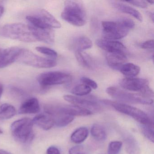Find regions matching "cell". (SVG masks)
Masks as SVG:
<instances>
[{"label":"cell","instance_id":"cell-1","mask_svg":"<svg viewBox=\"0 0 154 154\" xmlns=\"http://www.w3.org/2000/svg\"><path fill=\"white\" fill-rule=\"evenodd\" d=\"M0 34L2 36L22 42L32 43L38 41L33 28L29 25L14 23L5 25Z\"/></svg>","mask_w":154,"mask_h":154},{"label":"cell","instance_id":"cell-2","mask_svg":"<svg viewBox=\"0 0 154 154\" xmlns=\"http://www.w3.org/2000/svg\"><path fill=\"white\" fill-rule=\"evenodd\" d=\"M63 19L76 26H82L85 25L87 15L85 8L81 2L66 1L61 14Z\"/></svg>","mask_w":154,"mask_h":154},{"label":"cell","instance_id":"cell-3","mask_svg":"<svg viewBox=\"0 0 154 154\" xmlns=\"http://www.w3.org/2000/svg\"><path fill=\"white\" fill-rule=\"evenodd\" d=\"M32 119L25 118L16 120L11 124V130L15 139L22 143L30 142L34 138Z\"/></svg>","mask_w":154,"mask_h":154},{"label":"cell","instance_id":"cell-4","mask_svg":"<svg viewBox=\"0 0 154 154\" xmlns=\"http://www.w3.org/2000/svg\"><path fill=\"white\" fill-rule=\"evenodd\" d=\"M16 62L38 68H52L57 64L55 59L42 57L24 48L20 49Z\"/></svg>","mask_w":154,"mask_h":154},{"label":"cell","instance_id":"cell-5","mask_svg":"<svg viewBox=\"0 0 154 154\" xmlns=\"http://www.w3.org/2000/svg\"><path fill=\"white\" fill-rule=\"evenodd\" d=\"M106 92L113 99L123 103L146 105L153 103L152 98L146 97L140 94L129 92L113 86L107 88Z\"/></svg>","mask_w":154,"mask_h":154},{"label":"cell","instance_id":"cell-6","mask_svg":"<svg viewBox=\"0 0 154 154\" xmlns=\"http://www.w3.org/2000/svg\"><path fill=\"white\" fill-rule=\"evenodd\" d=\"M102 102L106 105L112 106L116 110L133 118L140 124H148L153 122L151 118L145 112L133 106L122 103L103 100Z\"/></svg>","mask_w":154,"mask_h":154},{"label":"cell","instance_id":"cell-7","mask_svg":"<svg viewBox=\"0 0 154 154\" xmlns=\"http://www.w3.org/2000/svg\"><path fill=\"white\" fill-rule=\"evenodd\" d=\"M149 83L147 80L142 78H125L119 82L120 86L125 90L138 92L142 95L152 99L154 92L149 88Z\"/></svg>","mask_w":154,"mask_h":154},{"label":"cell","instance_id":"cell-8","mask_svg":"<svg viewBox=\"0 0 154 154\" xmlns=\"http://www.w3.org/2000/svg\"><path fill=\"white\" fill-rule=\"evenodd\" d=\"M72 80L71 75L59 71L42 73L37 78L38 83L43 87L68 83Z\"/></svg>","mask_w":154,"mask_h":154},{"label":"cell","instance_id":"cell-9","mask_svg":"<svg viewBox=\"0 0 154 154\" xmlns=\"http://www.w3.org/2000/svg\"><path fill=\"white\" fill-rule=\"evenodd\" d=\"M103 39L117 40L126 37L129 30L118 21H103L102 22Z\"/></svg>","mask_w":154,"mask_h":154},{"label":"cell","instance_id":"cell-10","mask_svg":"<svg viewBox=\"0 0 154 154\" xmlns=\"http://www.w3.org/2000/svg\"><path fill=\"white\" fill-rule=\"evenodd\" d=\"M44 112L49 114L54 120V126L63 128L67 126L74 119V117L62 111L59 105H47L44 107Z\"/></svg>","mask_w":154,"mask_h":154},{"label":"cell","instance_id":"cell-11","mask_svg":"<svg viewBox=\"0 0 154 154\" xmlns=\"http://www.w3.org/2000/svg\"><path fill=\"white\" fill-rule=\"evenodd\" d=\"M63 98L66 101L73 105L89 110L93 113L100 111L102 109L100 105L93 98H83L72 95H64Z\"/></svg>","mask_w":154,"mask_h":154},{"label":"cell","instance_id":"cell-12","mask_svg":"<svg viewBox=\"0 0 154 154\" xmlns=\"http://www.w3.org/2000/svg\"><path fill=\"white\" fill-rule=\"evenodd\" d=\"M37 19L38 25L43 28H60L61 24L47 11L42 9L34 14Z\"/></svg>","mask_w":154,"mask_h":154},{"label":"cell","instance_id":"cell-13","mask_svg":"<svg viewBox=\"0 0 154 154\" xmlns=\"http://www.w3.org/2000/svg\"><path fill=\"white\" fill-rule=\"evenodd\" d=\"M21 48H0V68H3L17 61Z\"/></svg>","mask_w":154,"mask_h":154},{"label":"cell","instance_id":"cell-14","mask_svg":"<svg viewBox=\"0 0 154 154\" xmlns=\"http://www.w3.org/2000/svg\"><path fill=\"white\" fill-rule=\"evenodd\" d=\"M97 45L107 53L122 52L127 53V49L125 46L120 42L115 40L108 39H98L96 41Z\"/></svg>","mask_w":154,"mask_h":154},{"label":"cell","instance_id":"cell-15","mask_svg":"<svg viewBox=\"0 0 154 154\" xmlns=\"http://www.w3.org/2000/svg\"><path fill=\"white\" fill-rule=\"evenodd\" d=\"M106 59L108 65L112 69L119 70L122 66L127 61L126 53L113 52L106 53Z\"/></svg>","mask_w":154,"mask_h":154},{"label":"cell","instance_id":"cell-16","mask_svg":"<svg viewBox=\"0 0 154 154\" xmlns=\"http://www.w3.org/2000/svg\"><path fill=\"white\" fill-rule=\"evenodd\" d=\"M40 110V104L36 98H31L25 100L20 105L18 113L20 114H36Z\"/></svg>","mask_w":154,"mask_h":154},{"label":"cell","instance_id":"cell-17","mask_svg":"<svg viewBox=\"0 0 154 154\" xmlns=\"http://www.w3.org/2000/svg\"><path fill=\"white\" fill-rule=\"evenodd\" d=\"M33 124L44 130L48 131L51 129L54 126V120L49 114L46 113L37 114L32 119Z\"/></svg>","mask_w":154,"mask_h":154},{"label":"cell","instance_id":"cell-18","mask_svg":"<svg viewBox=\"0 0 154 154\" xmlns=\"http://www.w3.org/2000/svg\"><path fill=\"white\" fill-rule=\"evenodd\" d=\"M30 26L33 28L38 41L49 45L54 42V33L52 29H38Z\"/></svg>","mask_w":154,"mask_h":154},{"label":"cell","instance_id":"cell-19","mask_svg":"<svg viewBox=\"0 0 154 154\" xmlns=\"http://www.w3.org/2000/svg\"><path fill=\"white\" fill-rule=\"evenodd\" d=\"M62 111L73 117H85L93 114L89 110L75 105H59Z\"/></svg>","mask_w":154,"mask_h":154},{"label":"cell","instance_id":"cell-20","mask_svg":"<svg viewBox=\"0 0 154 154\" xmlns=\"http://www.w3.org/2000/svg\"><path fill=\"white\" fill-rule=\"evenodd\" d=\"M112 4L115 9L120 12L131 15L140 22H142L143 20L141 14L134 8L120 2H112Z\"/></svg>","mask_w":154,"mask_h":154},{"label":"cell","instance_id":"cell-21","mask_svg":"<svg viewBox=\"0 0 154 154\" xmlns=\"http://www.w3.org/2000/svg\"><path fill=\"white\" fill-rule=\"evenodd\" d=\"M119 71L127 78H134L139 74L140 67L131 63H126L122 66Z\"/></svg>","mask_w":154,"mask_h":154},{"label":"cell","instance_id":"cell-22","mask_svg":"<svg viewBox=\"0 0 154 154\" xmlns=\"http://www.w3.org/2000/svg\"><path fill=\"white\" fill-rule=\"evenodd\" d=\"M125 149L128 154H140L138 142L131 136H128L124 139Z\"/></svg>","mask_w":154,"mask_h":154},{"label":"cell","instance_id":"cell-23","mask_svg":"<svg viewBox=\"0 0 154 154\" xmlns=\"http://www.w3.org/2000/svg\"><path fill=\"white\" fill-rule=\"evenodd\" d=\"M89 135V130L86 127H81L75 130L71 136L72 142L80 144L85 141Z\"/></svg>","mask_w":154,"mask_h":154},{"label":"cell","instance_id":"cell-24","mask_svg":"<svg viewBox=\"0 0 154 154\" xmlns=\"http://www.w3.org/2000/svg\"><path fill=\"white\" fill-rule=\"evenodd\" d=\"M74 45L75 51L82 52L91 48L93 43L91 40L87 37L81 36L75 39Z\"/></svg>","mask_w":154,"mask_h":154},{"label":"cell","instance_id":"cell-25","mask_svg":"<svg viewBox=\"0 0 154 154\" xmlns=\"http://www.w3.org/2000/svg\"><path fill=\"white\" fill-rule=\"evenodd\" d=\"M17 110L15 107L8 103H4L0 106V120H7L15 116Z\"/></svg>","mask_w":154,"mask_h":154},{"label":"cell","instance_id":"cell-26","mask_svg":"<svg viewBox=\"0 0 154 154\" xmlns=\"http://www.w3.org/2000/svg\"><path fill=\"white\" fill-rule=\"evenodd\" d=\"M75 56L78 63L83 67L88 69L93 68V61L88 54H83L82 52L75 51Z\"/></svg>","mask_w":154,"mask_h":154},{"label":"cell","instance_id":"cell-27","mask_svg":"<svg viewBox=\"0 0 154 154\" xmlns=\"http://www.w3.org/2000/svg\"><path fill=\"white\" fill-rule=\"evenodd\" d=\"M91 135L94 139L98 141H103L107 138V134L104 128L98 124L93 125L91 130Z\"/></svg>","mask_w":154,"mask_h":154},{"label":"cell","instance_id":"cell-28","mask_svg":"<svg viewBox=\"0 0 154 154\" xmlns=\"http://www.w3.org/2000/svg\"><path fill=\"white\" fill-rule=\"evenodd\" d=\"M140 130L143 135L152 142H154V123L140 124Z\"/></svg>","mask_w":154,"mask_h":154},{"label":"cell","instance_id":"cell-29","mask_svg":"<svg viewBox=\"0 0 154 154\" xmlns=\"http://www.w3.org/2000/svg\"><path fill=\"white\" fill-rule=\"evenodd\" d=\"M92 89L85 85L79 84L76 85L71 90V93L76 96H83L89 94Z\"/></svg>","mask_w":154,"mask_h":154},{"label":"cell","instance_id":"cell-30","mask_svg":"<svg viewBox=\"0 0 154 154\" xmlns=\"http://www.w3.org/2000/svg\"><path fill=\"white\" fill-rule=\"evenodd\" d=\"M122 146L120 141H112L110 142L108 146V154H119Z\"/></svg>","mask_w":154,"mask_h":154},{"label":"cell","instance_id":"cell-31","mask_svg":"<svg viewBox=\"0 0 154 154\" xmlns=\"http://www.w3.org/2000/svg\"><path fill=\"white\" fill-rule=\"evenodd\" d=\"M36 50L41 54L47 56L51 57L52 59H55L57 57V54L55 51L45 47H37Z\"/></svg>","mask_w":154,"mask_h":154},{"label":"cell","instance_id":"cell-32","mask_svg":"<svg viewBox=\"0 0 154 154\" xmlns=\"http://www.w3.org/2000/svg\"><path fill=\"white\" fill-rule=\"evenodd\" d=\"M69 154H89L87 149L83 146H76L70 149Z\"/></svg>","mask_w":154,"mask_h":154},{"label":"cell","instance_id":"cell-33","mask_svg":"<svg viewBox=\"0 0 154 154\" xmlns=\"http://www.w3.org/2000/svg\"><path fill=\"white\" fill-rule=\"evenodd\" d=\"M81 82L84 84L90 87L91 89H95L98 88V85L96 82L91 79L86 77H82L81 79Z\"/></svg>","mask_w":154,"mask_h":154},{"label":"cell","instance_id":"cell-34","mask_svg":"<svg viewBox=\"0 0 154 154\" xmlns=\"http://www.w3.org/2000/svg\"><path fill=\"white\" fill-rule=\"evenodd\" d=\"M119 21L121 22L124 27L128 29L129 30L133 29L135 27V24L134 21L128 18H122Z\"/></svg>","mask_w":154,"mask_h":154},{"label":"cell","instance_id":"cell-35","mask_svg":"<svg viewBox=\"0 0 154 154\" xmlns=\"http://www.w3.org/2000/svg\"><path fill=\"white\" fill-rule=\"evenodd\" d=\"M125 2H128L135 7H138L141 8H146L147 7L148 4L146 1H126Z\"/></svg>","mask_w":154,"mask_h":154},{"label":"cell","instance_id":"cell-36","mask_svg":"<svg viewBox=\"0 0 154 154\" xmlns=\"http://www.w3.org/2000/svg\"><path fill=\"white\" fill-rule=\"evenodd\" d=\"M154 40L153 39L145 41L141 45V48L144 49H152L154 48Z\"/></svg>","mask_w":154,"mask_h":154},{"label":"cell","instance_id":"cell-37","mask_svg":"<svg viewBox=\"0 0 154 154\" xmlns=\"http://www.w3.org/2000/svg\"><path fill=\"white\" fill-rule=\"evenodd\" d=\"M47 154H61L59 149L55 146H50L47 149Z\"/></svg>","mask_w":154,"mask_h":154},{"label":"cell","instance_id":"cell-38","mask_svg":"<svg viewBox=\"0 0 154 154\" xmlns=\"http://www.w3.org/2000/svg\"><path fill=\"white\" fill-rule=\"evenodd\" d=\"M11 91L13 92V94H15V96H17V97H23L25 95V93L23 91L16 87H12L11 88Z\"/></svg>","mask_w":154,"mask_h":154},{"label":"cell","instance_id":"cell-39","mask_svg":"<svg viewBox=\"0 0 154 154\" xmlns=\"http://www.w3.org/2000/svg\"><path fill=\"white\" fill-rule=\"evenodd\" d=\"M3 90H4V87H3V85L1 83H0V99L1 98L2 94H3Z\"/></svg>","mask_w":154,"mask_h":154},{"label":"cell","instance_id":"cell-40","mask_svg":"<svg viewBox=\"0 0 154 154\" xmlns=\"http://www.w3.org/2000/svg\"><path fill=\"white\" fill-rule=\"evenodd\" d=\"M4 7L2 5H0V20L3 15V13H4Z\"/></svg>","mask_w":154,"mask_h":154},{"label":"cell","instance_id":"cell-41","mask_svg":"<svg viewBox=\"0 0 154 154\" xmlns=\"http://www.w3.org/2000/svg\"><path fill=\"white\" fill-rule=\"evenodd\" d=\"M147 14L148 15V16H149V18H150L151 19V20H152V22H154V14H153V13H152V12H149H149H147Z\"/></svg>","mask_w":154,"mask_h":154},{"label":"cell","instance_id":"cell-42","mask_svg":"<svg viewBox=\"0 0 154 154\" xmlns=\"http://www.w3.org/2000/svg\"><path fill=\"white\" fill-rule=\"evenodd\" d=\"M0 154H12L8 151H6L4 149H0Z\"/></svg>","mask_w":154,"mask_h":154},{"label":"cell","instance_id":"cell-43","mask_svg":"<svg viewBox=\"0 0 154 154\" xmlns=\"http://www.w3.org/2000/svg\"><path fill=\"white\" fill-rule=\"evenodd\" d=\"M147 2H148V3H150L151 4H153L154 3V2L153 1H146Z\"/></svg>","mask_w":154,"mask_h":154},{"label":"cell","instance_id":"cell-44","mask_svg":"<svg viewBox=\"0 0 154 154\" xmlns=\"http://www.w3.org/2000/svg\"><path fill=\"white\" fill-rule=\"evenodd\" d=\"M2 133H3V131H2V130L0 128V134H2Z\"/></svg>","mask_w":154,"mask_h":154}]
</instances>
